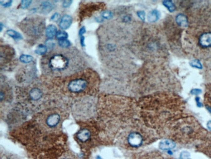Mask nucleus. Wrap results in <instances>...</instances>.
Here are the masks:
<instances>
[{
	"label": "nucleus",
	"instance_id": "f257e3e1",
	"mask_svg": "<svg viewBox=\"0 0 211 159\" xmlns=\"http://www.w3.org/2000/svg\"><path fill=\"white\" fill-rule=\"evenodd\" d=\"M23 31L32 37H39L45 28V23L43 19L38 17L26 18L21 23Z\"/></svg>",
	"mask_w": 211,
	"mask_h": 159
},
{
	"label": "nucleus",
	"instance_id": "39448f33",
	"mask_svg": "<svg viewBox=\"0 0 211 159\" xmlns=\"http://www.w3.org/2000/svg\"><path fill=\"white\" fill-rule=\"evenodd\" d=\"M61 116L57 113H52L47 116L46 119V124L50 128H54L59 124Z\"/></svg>",
	"mask_w": 211,
	"mask_h": 159
},
{
	"label": "nucleus",
	"instance_id": "5701e85b",
	"mask_svg": "<svg viewBox=\"0 0 211 159\" xmlns=\"http://www.w3.org/2000/svg\"><path fill=\"white\" fill-rule=\"evenodd\" d=\"M191 66L194 67L198 68V69H201L202 65L200 62L197 60H194L191 61L190 63Z\"/></svg>",
	"mask_w": 211,
	"mask_h": 159
},
{
	"label": "nucleus",
	"instance_id": "e433bc0d",
	"mask_svg": "<svg viewBox=\"0 0 211 159\" xmlns=\"http://www.w3.org/2000/svg\"></svg>",
	"mask_w": 211,
	"mask_h": 159
},
{
	"label": "nucleus",
	"instance_id": "20e7f679",
	"mask_svg": "<svg viewBox=\"0 0 211 159\" xmlns=\"http://www.w3.org/2000/svg\"><path fill=\"white\" fill-rule=\"evenodd\" d=\"M127 141L128 144L132 147H138L142 144L143 138L140 133L133 132L128 136Z\"/></svg>",
	"mask_w": 211,
	"mask_h": 159
},
{
	"label": "nucleus",
	"instance_id": "0eeeda50",
	"mask_svg": "<svg viewBox=\"0 0 211 159\" xmlns=\"http://www.w3.org/2000/svg\"><path fill=\"white\" fill-rule=\"evenodd\" d=\"M72 17L69 15H65L62 17L60 21L59 26L62 29H68L72 24Z\"/></svg>",
	"mask_w": 211,
	"mask_h": 159
},
{
	"label": "nucleus",
	"instance_id": "a878e982",
	"mask_svg": "<svg viewBox=\"0 0 211 159\" xmlns=\"http://www.w3.org/2000/svg\"><path fill=\"white\" fill-rule=\"evenodd\" d=\"M12 1H0L1 5L4 7H8L11 6Z\"/></svg>",
	"mask_w": 211,
	"mask_h": 159
},
{
	"label": "nucleus",
	"instance_id": "ddd939ff",
	"mask_svg": "<svg viewBox=\"0 0 211 159\" xmlns=\"http://www.w3.org/2000/svg\"><path fill=\"white\" fill-rule=\"evenodd\" d=\"M176 23L180 26L187 27L188 25L187 19L185 15L182 14H180L176 16Z\"/></svg>",
	"mask_w": 211,
	"mask_h": 159
},
{
	"label": "nucleus",
	"instance_id": "72a5a7b5",
	"mask_svg": "<svg viewBox=\"0 0 211 159\" xmlns=\"http://www.w3.org/2000/svg\"><path fill=\"white\" fill-rule=\"evenodd\" d=\"M2 26H3V25H2V23H1L0 24V28H1V31L2 30Z\"/></svg>",
	"mask_w": 211,
	"mask_h": 159
},
{
	"label": "nucleus",
	"instance_id": "393cba45",
	"mask_svg": "<svg viewBox=\"0 0 211 159\" xmlns=\"http://www.w3.org/2000/svg\"><path fill=\"white\" fill-rule=\"evenodd\" d=\"M138 17L142 20H144L145 18V13L144 11H139L137 12Z\"/></svg>",
	"mask_w": 211,
	"mask_h": 159
},
{
	"label": "nucleus",
	"instance_id": "2f4dec72",
	"mask_svg": "<svg viewBox=\"0 0 211 159\" xmlns=\"http://www.w3.org/2000/svg\"><path fill=\"white\" fill-rule=\"evenodd\" d=\"M196 100L197 101V105L198 106H201L202 105L201 103H200V102H199V97H197L196 98Z\"/></svg>",
	"mask_w": 211,
	"mask_h": 159
},
{
	"label": "nucleus",
	"instance_id": "4be33fe9",
	"mask_svg": "<svg viewBox=\"0 0 211 159\" xmlns=\"http://www.w3.org/2000/svg\"><path fill=\"white\" fill-rule=\"evenodd\" d=\"M31 2V1H21L20 7L22 9L27 8L30 6Z\"/></svg>",
	"mask_w": 211,
	"mask_h": 159
},
{
	"label": "nucleus",
	"instance_id": "9d476101",
	"mask_svg": "<svg viewBox=\"0 0 211 159\" xmlns=\"http://www.w3.org/2000/svg\"><path fill=\"white\" fill-rule=\"evenodd\" d=\"M31 99L34 101L38 100L41 98L43 93L38 88H34L31 90L29 93Z\"/></svg>",
	"mask_w": 211,
	"mask_h": 159
},
{
	"label": "nucleus",
	"instance_id": "423d86ee",
	"mask_svg": "<svg viewBox=\"0 0 211 159\" xmlns=\"http://www.w3.org/2000/svg\"><path fill=\"white\" fill-rule=\"evenodd\" d=\"M77 139L80 143H86L91 137L90 131L88 129H80L76 134Z\"/></svg>",
	"mask_w": 211,
	"mask_h": 159
},
{
	"label": "nucleus",
	"instance_id": "6e6552de",
	"mask_svg": "<svg viewBox=\"0 0 211 159\" xmlns=\"http://www.w3.org/2000/svg\"><path fill=\"white\" fill-rule=\"evenodd\" d=\"M199 44L203 47H211V33H205L201 35Z\"/></svg>",
	"mask_w": 211,
	"mask_h": 159
},
{
	"label": "nucleus",
	"instance_id": "dca6fc26",
	"mask_svg": "<svg viewBox=\"0 0 211 159\" xmlns=\"http://www.w3.org/2000/svg\"><path fill=\"white\" fill-rule=\"evenodd\" d=\"M34 58L31 56L29 55L22 54L20 57V61L23 63L27 64L32 62Z\"/></svg>",
	"mask_w": 211,
	"mask_h": 159
},
{
	"label": "nucleus",
	"instance_id": "c756f323",
	"mask_svg": "<svg viewBox=\"0 0 211 159\" xmlns=\"http://www.w3.org/2000/svg\"><path fill=\"white\" fill-rule=\"evenodd\" d=\"M202 91L199 89H193L191 91L192 94L194 95H198L201 93Z\"/></svg>",
	"mask_w": 211,
	"mask_h": 159
},
{
	"label": "nucleus",
	"instance_id": "7c9ffc66",
	"mask_svg": "<svg viewBox=\"0 0 211 159\" xmlns=\"http://www.w3.org/2000/svg\"><path fill=\"white\" fill-rule=\"evenodd\" d=\"M80 43L82 47H85V37H84V36L80 37Z\"/></svg>",
	"mask_w": 211,
	"mask_h": 159
},
{
	"label": "nucleus",
	"instance_id": "f8f14e48",
	"mask_svg": "<svg viewBox=\"0 0 211 159\" xmlns=\"http://www.w3.org/2000/svg\"><path fill=\"white\" fill-rule=\"evenodd\" d=\"M160 13L158 10H153L151 11L147 15L148 21L151 23L155 22L159 19Z\"/></svg>",
	"mask_w": 211,
	"mask_h": 159
},
{
	"label": "nucleus",
	"instance_id": "c85d7f7f",
	"mask_svg": "<svg viewBox=\"0 0 211 159\" xmlns=\"http://www.w3.org/2000/svg\"><path fill=\"white\" fill-rule=\"evenodd\" d=\"M46 45L47 46V47H49V48H51V47H52L54 45V43L53 42V41L51 40V39H49L48 40H47L46 42Z\"/></svg>",
	"mask_w": 211,
	"mask_h": 159
},
{
	"label": "nucleus",
	"instance_id": "2eb2a0df",
	"mask_svg": "<svg viewBox=\"0 0 211 159\" xmlns=\"http://www.w3.org/2000/svg\"><path fill=\"white\" fill-rule=\"evenodd\" d=\"M41 6L42 11L46 13L50 12L53 8L52 4L48 1H44L42 3Z\"/></svg>",
	"mask_w": 211,
	"mask_h": 159
},
{
	"label": "nucleus",
	"instance_id": "9b49d317",
	"mask_svg": "<svg viewBox=\"0 0 211 159\" xmlns=\"http://www.w3.org/2000/svg\"><path fill=\"white\" fill-rule=\"evenodd\" d=\"M57 33V27L54 25H50L47 27L46 29V35L49 39H52Z\"/></svg>",
	"mask_w": 211,
	"mask_h": 159
},
{
	"label": "nucleus",
	"instance_id": "473e14b6",
	"mask_svg": "<svg viewBox=\"0 0 211 159\" xmlns=\"http://www.w3.org/2000/svg\"><path fill=\"white\" fill-rule=\"evenodd\" d=\"M207 127H208V129L211 131V120L209 121L208 122V124H207Z\"/></svg>",
	"mask_w": 211,
	"mask_h": 159
},
{
	"label": "nucleus",
	"instance_id": "412c9836",
	"mask_svg": "<svg viewBox=\"0 0 211 159\" xmlns=\"http://www.w3.org/2000/svg\"><path fill=\"white\" fill-rule=\"evenodd\" d=\"M101 16L103 18L109 20L113 17V13L111 11H104L101 14Z\"/></svg>",
	"mask_w": 211,
	"mask_h": 159
},
{
	"label": "nucleus",
	"instance_id": "f3484780",
	"mask_svg": "<svg viewBox=\"0 0 211 159\" xmlns=\"http://www.w3.org/2000/svg\"><path fill=\"white\" fill-rule=\"evenodd\" d=\"M47 51V47L46 46H45L44 45L40 44L38 45L36 47L35 52L38 55H42L45 54Z\"/></svg>",
	"mask_w": 211,
	"mask_h": 159
},
{
	"label": "nucleus",
	"instance_id": "7ed1b4c3",
	"mask_svg": "<svg viewBox=\"0 0 211 159\" xmlns=\"http://www.w3.org/2000/svg\"><path fill=\"white\" fill-rule=\"evenodd\" d=\"M88 85L89 82L85 78H77L70 81L67 88L70 93H80L86 90Z\"/></svg>",
	"mask_w": 211,
	"mask_h": 159
},
{
	"label": "nucleus",
	"instance_id": "1a4fd4ad",
	"mask_svg": "<svg viewBox=\"0 0 211 159\" xmlns=\"http://www.w3.org/2000/svg\"><path fill=\"white\" fill-rule=\"evenodd\" d=\"M176 144L173 141L169 139H164L161 141L159 143V148L162 151H169L175 148Z\"/></svg>",
	"mask_w": 211,
	"mask_h": 159
},
{
	"label": "nucleus",
	"instance_id": "f03ea898",
	"mask_svg": "<svg viewBox=\"0 0 211 159\" xmlns=\"http://www.w3.org/2000/svg\"><path fill=\"white\" fill-rule=\"evenodd\" d=\"M68 58L61 54L53 55L50 59L49 66L51 70L55 71H62L65 70L69 65Z\"/></svg>",
	"mask_w": 211,
	"mask_h": 159
},
{
	"label": "nucleus",
	"instance_id": "bb28decb",
	"mask_svg": "<svg viewBox=\"0 0 211 159\" xmlns=\"http://www.w3.org/2000/svg\"><path fill=\"white\" fill-rule=\"evenodd\" d=\"M72 2V1H70V0L64 1L62 3L63 7L65 8H67L70 7Z\"/></svg>",
	"mask_w": 211,
	"mask_h": 159
},
{
	"label": "nucleus",
	"instance_id": "6ab92c4d",
	"mask_svg": "<svg viewBox=\"0 0 211 159\" xmlns=\"http://www.w3.org/2000/svg\"><path fill=\"white\" fill-rule=\"evenodd\" d=\"M58 43L59 45L62 48H66L71 46V42L67 39L59 40Z\"/></svg>",
	"mask_w": 211,
	"mask_h": 159
},
{
	"label": "nucleus",
	"instance_id": "cd10ccee",
	"mask_svg": "<svg viewBox=\"0 0 211 159\" xmlns=\"http://www.w3.org/2000/svg\"><path fill=\"white\" fill-rule=\"evenodd\" d=\"M85 32H86V29H85V27L84 26L82 27L79 31V36L81 37L84 36V34Z\"/></svg>",
	"mask_w": 211,
	"mask_h": 159
},
{
	"label": "nucleus",
	"instance_id": "b1692460",
	"mask_svg": "<svg viewBox=\"0 0 211 159\" xmlns=\"http://www.w3.org/2000/svg\"><path fill=\"white\" fill-rule=\"evenodd\" d=\"M60 18V14L57 13H55L51 17V20L52 21L55 22H57L59 20Z\"/></svg>",
	"mask_w": 211,
	"mask_h": 159
},
{
	"label": "nucleus",
	"instance_id": "a211bd4d",
	"mask_svg": "<svg viewBox=\"0 0 211 159\" xmlns=\"http://www.w3.org/2000/svg\"><path fill=\"white\" fill-rule=\"evenodd\" d=\"M163 5L167 8L168 11L170 12H173L175 10V6L172 1H164Z\"/></svg>",
	"mask_w": 211,
	"mask_h": 159
},
{
	"label": "nucleus",
	"instance_id": "f704fd0d",
	"mask_svg": "<svg viewBox=\"0 0 211 159\" xmlns=\"http://www.w3.org/2000/svg\"><path fill=\"white\" fill-rule=\"evenodd\" d=\"M96 159H102L99 156H98L97 157Z\"/></svg>",
	"mask_w": 211,
	"mask_h": 159
},
{
	"label": "nucleus",
	"instance_id": "aec40b11",
	"mask_svg": "<svg viewBox=\"0 0 211 159\" xmlns=\"http://www.w3.org/2000/svg\"><path fill=\"white\" fill-rule=\"evenodd\" d=\"M56 37L57 39H59V40L66 39L68 37V34L66 32L63 31H59L57 32Z\"/></svg>",
	"mask_w": 211,
	"mask_h": 159
},
{
	"label": "nucleus",
	"instance_id": "4468645a",
	"mask_svg": "<svg viewBox=\"0 0 211 159\" xmlns=\"http://www.w3.org/2000/svg\"><path fill=\"white\" fill-rule=\"evenodd\" d=\"M7 35L15 40H20L22 39V35L13 29H8L6 32Z\"/></svg>",
	"mask_w": 211,
	"mask_h": 159
},
{
	"label": "nucleus",
	"instance_id": "c9c22d12",
	"mask_svg": "<svg viewBox=\"0 0 211 159\" xmlns=\"http://www.w3.org/2000/svg\"><path fill=\"white\" fill-rule=\"evenodd\" d=\"M208 110H209V111L211 112V108L210 107H208Z\"/></svg>",
	"mask_w": 211,
	"mask_h": 159
}]
</instances>
